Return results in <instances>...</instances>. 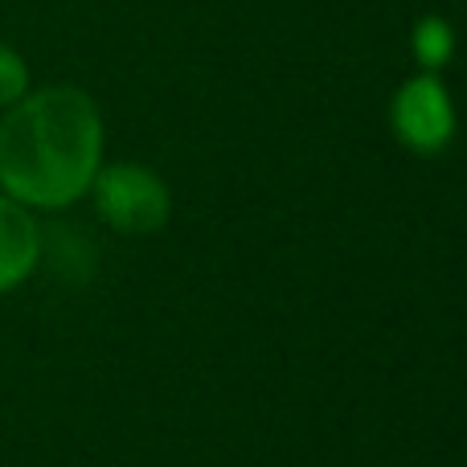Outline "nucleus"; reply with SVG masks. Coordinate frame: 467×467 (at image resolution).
I'll list each match as a JSON object with an SVG mask.
<instances>
[{
	"mask_svg": "<svg viewBox=\"0 0 467 467\" xmlns=\"http://www.w3.org/2000/svg\"><path fill=\"white\" fill-rule=\"evenodd\" d=\"M103 169V111L82 87L54 82L0 119V193L25 210H66Z\"/></svg>",
	"mask_w": 467,
	"mask_h": 467,
	"instance_id": "f257e3e1",
	"label": "nucleus"
},
{
	"mask_svg": "<svg viewBox=\"0 0 467 467\" xmlns=\"http://www.w3.org/2000/svg\"><path fill=\"white\" fill-rule=\"evenodd\" d=\"M90 197H95L99 218L115 234H131V238L164 230L172 218L169 185L148 164H131V161L103 164L95 172V181H90Z\"/></svg>",
	"mask_w": 467,
	"mask_h": 467,
	"instance_id": "f03ea898",
	"label": "nucleus"
},
{
	"mask_svg": "<svg viewBox=\"0 0 467 467\" xmlns=\"http://www.w3.org/2000/svg\"><path fill=\"white\" fill-rule=\"evenodd\" d=\"M410 49H414V57H419L422 70H435L439 74L447 62H451V54H455L451 21H443V16H422V21L414 25V33H410Z\"/></svg>",
	"mask_w": 467,
	"mask_h": 467,
	"instance_id": "39448f33",
	"label": "nucleus"
},
{
	"mask_svg": "<svg viewBox=\"0 0 467 467\" xmlns=\"http://www.w3.org/2000/svg\"><path fill=\"white\" fill-rule=\"evenodd\" d=\"M29 90H33L29 62H25L13 46H5V41H0V111H8L13 103H21Z\"/></svg>",
	"mask_w": 467,
	"mask_h": 467,
	"instance_id": "423d86ee",
	"label": "nucleus"
},
{
	"mask_svg": "<svg viewBox=\"0 0 467 467\" xmlns=\"http://www.w3.org/2000/svg\"><path fill=\"white\" fill-rule=\"evenodd\" d=\"M460 115L447 82L435 70H419L389 99V131L414 156H439L451 148Z\"/></svg>",
	"mask_w": 467,
	"mask_h": 467,
	"instance_id": "7ed1b4c3",
	"label": "nucleus"
},
{
	"mask_svg": "<svg viewBox=\"0 0 467 467\" xmlns=\"http://www.w3.org/2000/svg\"><path fill=\"white\" fill-rule=\"evenodd\" d=\"M41 258V230L33 210L0 193V296L21 287Z\"/></svg>",
	"mask_w": 467,
	"mask_h": 467,
	"instance_id": "20e7f679",
	"label": "nucleus"
}]
</instances>
